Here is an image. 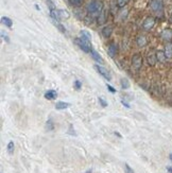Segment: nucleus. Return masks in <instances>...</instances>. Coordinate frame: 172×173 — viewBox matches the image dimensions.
<instances>
[{
  "label": "nucleus",
  "instance_id": "obj_1",
  "mask_svg": "<svg viewBox=\"0 0 172 173\" xmlns=\"http://www.w3.org/2000/svg\"><path fill=\"white\" fill-rule=\"evenodd\" d=\"M103 9V2L101 0H90L86 5V12L90 16H99Z\"/></svg>",
  "mask_w": 172,
  "mask_h": 173
},
{
  "label": "nucleus",
  "instance_id": "obj_2",
  "mask_svg": "<svg viewBox=\"0 0 172 173\" xmlns=\"http://www.w3.org/2000/svg\"><path fill=\"white\" fill-rule=\"evenodd\" d=\"M149 7H150L151 11L156 14V15H163L164 14L165 7H164L163 0H150Z\"/></svg>",
  "mask_w": 172,
  "mask_h": 173
},
{
  "label": "nucleus",
  "instance_id": "obj_3",
  "mask_svg": "<svg viewBox=\"0 0 172 173\" xmlns=\"http://www.w3.org/2000/svg\"><path fill=\"white\" fill-rule=\"evenodd\" d=\"M74 43H76V45L79 46V48H80L83 52H85V53H90V52H92V41H86V39H83L79 36L74 39Z\"/></svg>",
  "mask_w": 172,
  "mask_h": 173
},
{
  "label": "nucleus",
  "instance_id": "obj_4",
  "mask_svg": "<svg viewBox=\"0 0 172 173\" xmlns=\"http://www.w3.org/2000/svg\"><path fill=\"white\" fill-rule=\"evenodd\" d=\"M132 67L136 70V71H139L142 67V56L139 53H136L133 55L132 57Z\"/></svg>",
  "mask_w": 172,
  "mask_h": 173
},
{
  "label": "nucleus",
  "instance_id": "obj_5",
  "mask_svg": "<svg viewBox=\"0 0 172 173\" xmlns=\"http://www.w3.org/2000/svg\"><path fill=\"white\" fill-rule=\"evenodd\" d=\"M95 69H96L97 71H98V73L100 74L101 77H103V78H104L107 82H111L112 76H111V73H109V71L106 69V68H104V67H102V66L96 64V65H95Z\"/></svg>",
  "mask_w": 172,
  "mask_h": 173
},
{
  "label": "nucleus",
  "instance_id": "obj_6",
  "mask_svg": "<svg viewBox=\"0 0 172 173\" xmlns=\"http://www.w3.org/2000/svg\"><path fill=\"white\" fill-rule=\"evenodd\" d=\"M154 24H155V18L152 17V16H149L142 22V29L144 31H150L154 27Z\"/></svg>",
  "mask_w": 172,
  "mask_h": 173
},
{
  "label": "nucleus",
  "instance_id": "obj_7",
  "mask_svg": "<svg viewBox=\"0 0 172 173\" xmlns=\"http://www.w3.org/2000/svg\"><path fill=\"white\" fill-rule=\"evenodd\" d=\"M161 37L164 39V41H171V39H172V29H169V28H167V29H165V30H163V32L161 33Z\"/></svg>",
  "mask_w": 172,
  "mask_h": 173
},
{
  "label": "nucleus",
  "instance_id": "obj_8",
  "mask_svg": "<svg viewBox=\"0 0 172 173\" xmlns=\"http://www.w3.org/2000/svg\"><path fill=\"white\" fill-rule=\"evenodd\" d=\"M147 61H148V64L150 66H154L155 64L157 63V59H156V52H149L148 55H147Z\"/></svg>",
  "mask_w": 172,
  "mask_h": 173
},
{
  "label": "nucleus",
  "instance_id": "obj_9",
  "mask_svg": "<svg viewBox=\"0 0 172 173\" xmlns=\"http://www.w3.org/2000/svg\"><path fill=\"white\" fill-rule=\"evenodd\" d=\"M117 52H118L117 45H116L115 43L109 44V47H107V53H109V55L111 56V57H115L116 54H117Z\"/></svg>",
  "mask_w": 172,
  "mask_h": 173
},
{
  "label": "nucleus",
  "instance_id": "obj_10",
  "mask_svg": "<svg viewBox=\"0 0 172 173\" xmlns=\"http://www.w3.org/2000/svg\"><path fill=\"white\" fill-rule=\"evenodd\" d=\"M101 34H102V36L104 37V38H109V37H111V35L113 34V27L112 26L103 27L102 30H101Z\"/></svg>",
  "mask_w": 172,
  "mask_h": 173
},
{
  "label": "nucleus",
  "instance_id": "obj_11",
  "mask_svg": "<svg viewBox=\"0 0 172 173\" xmlns=\"http://www.w3.org/2000/svg\"><path fill=\"white\" fill-rule=\"evenodd\" d=\"M136 44H137L138 47L142 48L148 45V39H147V37L144 35H138L137 38H136Z\"/></svg>",
  "mask_w": 172,
  "mask_h": 173
},
{
  "label": "nucleus",
  "instance_id": "obj_12",
  "mask_svg": "<svg viewBox=\"0 0 172 173\" xmlns=\"http://www.w3.org/2000/svg\"><path fill=\"white\" fill-rule=\"evenodd\" d=\"M164 52H165L167 60H171L172 59V43H171V41H169V43L166 44L165 49H164Z\"/></svg>",
  "mask_w": 172,
  "mask_h": 173
},
{
  "label": "nucleus",
  "instance_id": "obj_13",
  "mask_svg": "<svg viewBox=\"0 0 172 173\" xmlns=\"http://www.w3.org/2000/svg\"><path fill=\"white\" fill-rule=\"evenodd\" d=\"M44 97L46 98L47 100H54L57 98V91L54 90V89H49L45 93Z\"/></svg>",
  "mask_w": 172,
  "mask_h": 173
},
{
  "label": "nucleus",
  "instance_id": "obj_14",
  "mask_svg": "<svg viewBox=\"0 0 172 173\" xmlns=\"http://www.w3.org/2000/svg\"><path fill=\"white\" fill-rule=\"evenodd\" d=\"M107 20V11L103 9V11L100 13V15L98 16V24H103Z\"/></svg>",
  "mask_w": 172,
  "mask_h": 173
},
{
  "label": "nucleus",
  "instance_id": "obj_15",
  "mask_svg": "<svg viewBox=\"0 0 172 173\" xmlns=\"http://www.w3.org/2000/svg\"><path fill=\"white\" fill-rule=\"evenodd\" d=\"M90 55H92V57L95 60V61L97 62V63H99V64L103 63V59H102V56H101L100 54H99L98 52L96 51V50H94V49H92V52H90Z\"/></svg>",
  "mask_w": 172,
  "mask_h": 173
},
{
  "label": "nucleus",
  "instance_id": "obj_16",
  "mask_svg": "<svg viewBox=\"0 0 172 173\" xmlns=\"http://www.w3.org/2000/svg\"><path fill=\"white\" fill-rule=\"evenodd\" d=\"M156 59H157V62H159V63H165L166 60H167L165 52L161 51V50H158V51H156Z\"/></svg>",
  "mask_w": 172,
  "mask_h": 173
},
{
  "label": "nucleus",
  "instance_id": "obj_17",
  "mask_svg": "<svg viewBox=\"0 0 172 173\" xmlns=\"http://www.w3.org/2000/svg\"><path fill=\"white\" fill-rule=\"evenodd\" d=\"M69 106H70V103L64 102V101H59V102H57V104H55V108H57V110L65 109V108H68Z\"/></svg>",
  "mask_w": 172,
  "mask_h": 173
},
{
  "label": "nucleus",
  "instance_id": "obj_18",
  "mask_svg": "<svg viewBox=\"0 0 172 173\" xmlns=\"http://www.w3.org/2000/svg\"><path fill=\"white\" fill-rule=\"evenodd\" d=\"M80 37H81V38H83V39H86V41H92V35H90V33L88 32V31H86V30L80 31Z\"/></svg>",
  "mask_w": 172,
  "mask_h": 173
},
{
  "label": "nucleus",
  "instance_id": "obj_19",
  "mask_svg": "<svg viewBox=\"0 0 172 173\" xmlns=\"http://www.w3.org/2000/svg\"><path fill=\"white\" fill-rule=\"evenodd\" d=\"M1 22H2L5 27H8V28H11V27L13 26V21H12V19L9 17H7V16L1 17Z\"/></svg>",
  "mask_w": 172,
  "mask_h": 173
},
{
  "label": "nucleus",
  "instance_id": "obj_20",
  "mask_svg": "<svg viewBox=\"0 0 172 173\" xmlns=\"http://www.w3.org/2000/svg\"><path fill=\"white\" fill-rule=\"evenodd\" d=\"M120 85H121V88L124 89V90L130 88V82H128V80L126 78H122L120 80Z\"/></svg>",
  "mask_w": 172,
  "mask_h": 173
},
{
  "label": "nucleus",
  "instance_id": "obj_21",
  "mask_svg": "<svg viewBox=\"0 0 172 173\" xmlns=\"http://www.w3.org/2000/svg\"><path fill=\"white\" fill-rule=\"evenodd\" d=\"M46 130L48 131V132H50V131H53V130H54V123H53V120L51 119V118H49V119L47 120Z\"/></svg>",
  "mask_w": 172,
  "mask_h": 173
},
{
  "label": "nucleus",
  "instance_id": "obj_22",
  "mask_svg": "<svg viewBox=\"0 0 172 173\" xmlns=\"http://www.w3.org/2000/svg\"><path fill=\"white\" fill-rule=\"evenodd\" d=\"M59 15H60V19H64V18H68L69 17V14L66 10H59Z\"/></svg>",
  "mask_w": 172,
  "mask_h": 173
},
{
  "label": "nucleus",
  "instance_id": "obj_23",
  "mask_svg": "<svg viewBox=\"0 0 172 173\" xmlns=\"http://www.w3.org/2000/svg\"><path fill=\"white\" fill-rule=\"evenodd\" d=\"M53 24H54V26L57 27V28L59 29V30L61 31L62 33H66V29H65V27H64L62 24H60V21H53Z\"/></svg>",
  "mask_w": 172,
  "mask_h": 173
},
{
  "label": "nucleus",
  "instance_id": "obj_24",
  "mask_svg": "<svg viewBox=\"0 0 172 173\" xmlns=\"http://www.w3.org/2000/svg\"><path fill=\"white\" fill-rule=\"evenodd\" d=\"M14 149H15V145H14V142L13 141H10L9 143H8V145H7V150H8V152H9L10 154H12L14 152Z\"/></svg>",
  "mask_w": 172,
  "mask_h": 173
},
{
  "label": "nucleus",
  "instance_id": "obj_25",
  "mask_svg": "<svg viewBox=\"0 0 172 173\" xmlns=\"http://www.w3.org/2000/svg\"><path fill=\"white\" fill-rule=\"evenodd\" d=\"M128 2L130 0H117V5L118 8H124Z\"/></svg>",
  "mask_w": 172,
  "mask_h": 173
},
{
  "label": "nucleus",
  "instance_id": "obj_26",
  "mask_svg": "<svg viewBox=\"0 0 172 173\" xmlns=\"http://www.w3.org/2000/svg\"><path fill=\"white\" fill-rule=\"evenodd\" d=\"M70 2V5H73V7H80L82 5V1L83 0H68Z\"/></svg>",
  "mask_w": 172,
  "mask_h": 173
},
{
  "label": "nucleus",
  "instance_id": "obj_27",
  "mask_svg": "<svg viewBox=\"0 0 172 173\" xmlns=\"http://www.w3.org/2000/svg\"><path fill=\"white\" fill-rule=\"evenodd\" d=\"M73 87H74L76 90H80V89L82 88V82L79 81V80H76L73 82Z\"/></svg>",
  "mask_w": 172,
  "mask_h": 173
},
{
  "label": "nucleus",
  "instance_id": "obj_28",
  "mask_svg": "<svg viewBox=\"0 0 172 173\" xmlns=\"http://www.w3.org/2000/svg\"><path fill=\"white\" fill-rule=\"evenodd\" d=\"M98 101H99V103H100V105L102 106V107H106L107 106V102L105 101L103 98H101V97H99L98 98Z\"/></svg>",
  "mask_w": 172,
  "mask_h": 173
},
{
  "label": "nucleus",
  "instance_id": "obj_29",
  "mask_svg": "<svg viewBox=\"0 0 172 173\" xmlns=\"http://www.w3.org/2000/svg\"><path fill=\"white\" fill-rule=\"evenodd\" d=\"M124 169H125V173H135L133 169L128 166V164H124Z\"/></svg>",
  "mask_w": 172,
  "mask_h": 173
},
{
  "label": "nucleus",
  "instance_id": "obj_30",
  "mask_svg": "<svg viewBox=\"0 0 172 173\" xmlns=\"http://www.w3.org/2000/svg\"><path fill=\"white\" fill-rule=\"evenodd\" d=\"M68 134H69V135H73V136H76V132H74L73 126H72V124H70V126H69V130H68Z\"/></svg>",
  "mask_w": 172,
  "mask_h": 173
},
{
  "label": "nucleus",
  "instance_id": "obj_31",
  "mask_svg": "<svg viewBox=\"0 0 172 173\" xmlns=\"http://www.w3.org/2000/svg\"><path fill=\"white\" fill-rule=\"evenodd\" d=\"M106 87H107V89L109 90V93H116V88H114L113 86H111L109 84H106Z\"/></svg>",
  "mask_w": 172,
  "mask_h": 173
},
{
  "label": "nucleus",
  "instance_id": "obj_32",
  "mask_svg": "<svg viewBox=\"0 0 172 173\" xmlns=\"http://www.w3.org/2000/svg\"><path fill=\"white\" fill-rule=\"evenodd\" d=\"M121 104L124 106V107H126V108H131V105H130V104H128V103H126V102L124 101V100H121Z\"/></svg>",
  "mask_w": 172,
  "mask_h": 173
},
{
  "label": "nucleus",
  "instance_id": "obj_33",
  "mask_svg": "<svg viewBox=\"0 0 172 173\" xmlns=\"http://www.w3.org/2000/svg\"><path fill=\"white\" fill-rule=\"evenodd\" d=\"M1 35H2V37H3V38H5V41H7V43H9V41H10L9 37H8L7 35H5V34H3V33H2V34H1Z\"/></svg>",
  "mask_w": 172,
  "mask_h": 173
},
{
  "label": "nucleus",
  "instance_id": "obj_34",
  "mask_svg": "<svg viewBox=\"0 0 172 173\" xmlns=\"http://www.w3.org/2000/svg\"><path fill=\"white\" fill-rule=\"evenodd\" d=\"M167 171L169 173H172V167H167Z\"/></svg>",
  "mask_w": 172,
  "mask_h": 173
},
{
  "label": "nucleus",
  "instance_id": "obj_35",
  "mask_svg": "<svg viewBox=\"0 0 172 173\" xmlns=\"http://www.w3.org/2000/svg\"><path fill=\"white\" fill-rule=\"evenodd\" d=\"M49 3H50V8H53V2H52V0H47Z\"/></svg>",
  "mask_w": 172,
  "mask_h": 173
},
{
  "label": "nucleus",
  "instance_id": "obj_36",
  "mask_svg": "<svg viewBox=\"0 0 172 173\" xmlns=\"http://www.w3.org/2000/svg\"><path fill=\"white\" fill-rule=\"evenodd\" d=\"M114 134H115V135H116V136H117V137H119V138H121V137H122L121 135H120V134H119V133H118V132H115V133H114Z\"/></svg>",
  "mask_w": 172,
  "mask_h": 173
},
{
  "label": "nucleus",
  "instance_id": "obj_37",
  "mask_svg": "<svg viewBox=\"0 0 172 173\" xmlns=\"http://www.w3.org/2000/svg\"><path fill=\"white\" fill-rule=\"evenodd\" d=\"M85 173H92V169H88V170L86 171Z\"/></svg>",
  "mask_w": 172,
  "mask_h": 173
},
{
  "label": "nucleus",
  "instance_id": "obj_38",
  "mask_svg": "<svg viewBox=\"0 0 172 173\" xmlns=\"http://www.w3.org/2000/svg\"><path fill=\"white\" fill-rule=\"evenodd\" d=\"M169 159L172 162V153H170V154H169Z\"/></svg>",
  "mask_w": 172,
  "mask_h": 173
},
{
  "label": "nucleus",
  "instance_id": "obj_39",
  "mask_svg": "<svg viewBox=\"0 0 172 173\" xmlns=\"http://www.w3.org/2000/svg\"><path fill=\"white\" fill-rule=\"evenodd\" d=\"M35 9H36V10H39V8H38V5H35Z\"/></svg>",
  "mask_w": 172,
  "mask_h": 173
},
{
  "label": "nucleus",
  "instance_id": "obj_40",
  "mask_svg": "<svg viewBox=\"0 0 172 173\" xmlns=\"http://www.w3.org/2000/svg\"><path fill=\"white\" fill-rule=\"evenodd\" d=\"M1 173H2V172H1Z\"/></svg>",
  "mask_w": 172,
  "mask_h": 173
}]
</instances>
